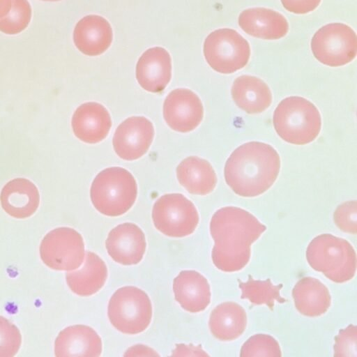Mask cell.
I'll list each match as a JSON object with an SVG mask.
<instances>
[{
  "mask_svg": "<svg viewBox=\"0 0 357 357\" xmlns=\"http://www.w3.org/2000/svg\"><path fill=\"white\" fill-rule=\"evenodd\" d=\"M214 241L211 258L215 266L227 273L242 270L249 262L251 245L266 227L248 211L236 206L217 210L210 221Z\"/></svg>",
  "mask_w": 357,
  "mask_h": 357,
  "instance_id": "cell-1",
  "label": "cell"
},
{
  "mask_svg": "<svg viewBox=\"0 0 357 357\" xmlns=\"http://www.w3.org/2000/svg\"><path fill=\"white\" fill-rule=\"evenodd\" d=\"M280 169V158L271 145L249 142L237 147L224 168L226 183L236 195L255 197L268 190Z\"/></svg>",
  "mask_w": 357,
  "mask_h": 357,
  "instance_id": "cell-2",
  "label": "cell"
},
{
  "mask_svg": "<svg viewBox=\"0 0 357 357\" xmlns=\"http://www.w3.org/2000/svg\"><path fill=\"white\" fill-rule=\"evenodd\" d=\"M305 257L310 266L330 280L344 283L356 274V254L346 239L331 234H321L309 243Z\"/></svg>",
  "mask_w": 357,
  "mask_h": 357,
  "instance_id": "cell-3",
  "label": "cell"
},
{
  "mask_svg": "<svg viewBox=\"0 0 357 357\" xmlns=\"http://www.w3.org/2000/svg\"><path fill=\"white\" fill-rule=\"evenodd\" d=\"M273 123L282 139L296 145L312 142L321 128L318 109L301 96H289L281 100L274 111Z\"/></svg>",
  "mask_w": 357,
  "mask_h": 357,
  "instance_id": "cell-4",
  "label": "cell"
},
{
  "mask_svg": "<svg viewBox=\"0 0 357 357\" xmlns=\"http://www.w3.org/2000/svg\"><path fill=\"white\" fill-rule=\"evenodd\" d=\"M137 185L130 172L120 167L102 170L93 179L90 196L95 208L110 217L119 216L134 204Z\"/></svg>",
  "mask_w": 357,
  "mask_h": 357,
  "instance_id": "cell-5",
  "label": "cell"
},
{
  "mask_svg": "<svg viewBox=\"0 0 357 357\" xmlns=\"http://www.w3.org/2000/svg\"><path fill=\"white\" fill-rule=\"evenodd\" d=\"M107 316L119 331L138 334L149 326L152 317V305L146 293L133 286L118 289L111 296Z\"/></svg>",
  "mask_w": 357,
  "mask_h": 357,
  "instance_id": "cell-6",
  "label": "cell"
},
{
  "mask_svg": "<svg viewBox=\"0 0 357 357\" xmlns=\"http://www.w3.org/2000/svg\"><path fill=\"white\" fill-rule=\"evenodd\" d=\"M203 52L210 67L222 74H231L242 69L250 56L248 40L229 28L211 32L204 40Z\"/></svg>",
  "mask_w": 357,
  "mask_h": 357,
  "instance_id": "cell-7",
  "label": "cell"
},
{
  "mask_svg": "<svg viewBox=\"0 0 357 357\" xmlns=\"http://www.w3.org/2000/svg\"><path fill=\"white\" fill-rule=\"evenodd\" d=\"M311 50L315 59L331 67L344 66L357 53V37L349 26L340 22L319 28L311 39Z\"/></svg>",
  "mask_w": 357,
  "mask_h": 357,
  "instance_id": "cell-8",
  "label": "cell"
},
{
  "mask_svg": "<svg viewBox=\"0 0 357 357\" xmlns=\"http://www.w3.org/2000/svg\"><path fill=\"white\" fill-rule=\"evenodd\" d=\"M152 219L155 228L171 237H184L194 232L199 214L192 202L179 193L166 194L154 203Z\"/></svg>",
  "mask_w": 357,
  "mask_h": 357,
  "instance_id": "cell-9",
  "label": "cell"
},
{
  "mask_svg": "<svg viewBox=\"0 0 357 357\" xmlns=\"http://www.w3.org/2000/svg\"><path fill=\"white\" fill-rule=\"evenodd\" d=\"M84 243L81 234L70 227H57L49 231L40 245L43 262L56 271H74L84 259Z\"/></svg>",
  "mask_w": 357,
  "mask_h": 357,
  "instance_id": "cell-10",
  "label": "cell"
},
{
  "mask_svg": "<svg viewBox=\"0 0 357 357\" xmlns=\"http://www.w3.org/2000/svg\"><path fill=\"white\" fill-rule=\"evenodd\" d=\"M204 107L198 96L188 89H176L166 97L163 104V117L174 130L188 132L202 122Z\"/></svg>",
  "mask_w": 357,
  "mask_h": 357,
  "instance_id": "cell-11",
  "label": "cell"
},
{
  "mask_svg": "<svg viewBox=\"0 0 357 357\" xmlns=\"http://www.w3.org/2000/svg\"><path fill=\"white\" fill-rule=\"evenodd\" d=\"M153 136V126L148 119L129 117L115 130L112 139L114 150L121 159L137 160L149 150Z\"/></svg>",
  "mask_w": 357,
  "mask_h": 357,
  "instance_id": "cell-12",
  "label": "cell"
},
{
  "mask_svg": "<svg viewBox=\"0 0 357 357\" xmlns=\"http://www.w3.org/2000/svg\"><path fill=\"white\" fill-rule=\"evenodd\" d=\"M105 247L114 261L123 265H134L142 259L146 243L144 232L137 225L125 222L109 232Z\"/></svg>",
  "mask_w": 357,
  "mask_h": 357,
  "instance_id": "cell-13",
  "label": "cell"
},
{
  "mask_svg": "<svg viewBox=\"0 0 357 357\" xmlns=\"http://www.w3.org/2000/svg\"><path fill=\"white\" fill-rule=\"evenodd\" d=\"M136 79L146 91H162L172 77V62L169 52L161 47L146 50L136 65Z\"/></svg>",
  "mask_w": 357,
  "mask_h": 357,
  "instance_id": "cell-14",
  "label": "cell"
},
{
  "mask_svg": "<svg viewBox=\"0 0 357 357\" xmlns=\"http://www.w3.org/2000/svg\"><path fill=\"white\" fill-rule=\"evenodd\" d=\"M75 135L88 144H96L107 135L112 120L107 109L96 102H88L79 106L71 121Z\"/></svg>",
  "mask_w": 357,
  "mask_h": 357,
  "instance_id": "cell-15",
  "label": "cell"
},
{
  "mask_svg": "<svg viewBox=\"0 0 357 357\" xmlns=\"http://www.w3.org/2000/svg\"><path fill=\"white\" fill-rule=\"evenodd\" d=\"M241 29L247 34L264 40H278L289 31L287 19L270 8L257 7L243 10L238 18Z\"/></svg>",
  "mask_w": 357,
  "mask_h": 357,
  "instance_id": "cell-16",
  "label": "cell"
},
{
  "mask_svg": "<svg viewBox=\"0 0 357 357\" xmlns=\"http://www.w3.org/2000/svg\"><path fill=\"white\" fill-rule=\"evenodd\" d=\"M112 39L110 24L97 15H89L82 18L73 31L76 47L84 54L91 56L105 52L111 45Z\"/></svg>",
  "mask_w": 357,
  "mask_h": 357,
  "instance_id": "cell-17",
  "label": "cell"
},
{
  "mask_svg": "<svg viewBox=\"0 0 357 357\" xmlns=\"http://www.w3.org/2000/svg\"><path fill=\"white\" fill-rule=\"evenodd\" d=\"M102 344L98 334L85 325H73L62 330L54 342V355L63 356H100Z\"/></svg>",
  "mask_w": 357,
  "mask_h": 357,
  "instance_id": "cell-18",
  "label": "cell"
},
{
  "mask_svg": "<svg viewBox=\"0 0 357 357\" xmlns=\"http://www.w3.org/2000/svg\"><path fill=\"white\" fill-rule=\"evenodd\" d=\"M0 202L9 215L23 219L31 216L38 209L40 195L37 187L24 178L8 181L2 188Z\"/></svg>",
  "mask_w": 357,
  "mask_h": 357,
  "instance_id": "cell-19",
  "label": "cell"
},
{
  "mask_svg": "<svg viewBox=\"0 0 357 357\" xmlns=\"http://www.w3.org/2000/svg\"><path fill=\"white\" fill-rule=\"evenodd\" d=\"M173 291L176 301L190 312H202L211 302L209 283L196 271H182L173 281Z\"/></svg>",
  "mask_w": 357,
  "mask_h": 357,
  "instance_id": "cell-20",
  "label": "cell"
},
{
  "mask_svg": "<svg viewBox=\"0 0 357 357\" xmlns=\"http://www.w3.org/2000/svg\"><path fill=\"white\" fill-rule=\"evenodd\" d=\"M231 93L236 105L250 114L264 112L272 102L268 86L260 78L252 75L238 77L233 82Z\"/></svg>",
  "mask_w": 357,
  "mask_h": 357,
  "instance_id": "cell-21",
  "label": "cell"
},
{
  "mask_svg": "<svg viewBox=\"0 0 357 357\" xmlns=\"http://www.w3.org/2000/svg\"><path fill=\"white\" fill-rule=\"evenodd\" d=\"M296 309L303 315L316 317L325 314L331 304L327 287L313 277L299 280L292 289Z\"/></svg>",
  "mask_w": 357,
  "mask_h": 357,
  "instance_id": "cell-22",
  "label": "cell"
},
{
  "mask_svg": "<svg viewBox=\"0 0 357 357\" xmlns=\"http://www.w3.org/2000/svg\"><path fill=\"white\" fill-rule=\"evenodd\" d=\"M107 268L104 261L96 253L87 251L81 268L68 271L66 280L70 290L81 296H91L105 284Z\"/></svg>",
  "mask_w": 357,
  "mask_h": 357,
  "instance_id": "cell-23",
  "label": "cell"
},
{
  "mask_svg": "<svg viewBox=\"0 0 357 357\" xmlns=\"http://www.w3.org/2000/svg\"><path fill=\"white\" fill-rule=\"evenodd\" d=\"M247 314L244 308L235 302H224L211 312L208 326L211 334L223 342L235 340L245 331Z\"/></svg>",
  "mask_w": 357,
  "mask_h": 357,
  "instance_id": "cell-24",
  "label": "cell"
},
{
  "mask_svg": "<svg viewBox=\"0 0 357 357\" xmlns=\"http://www.w3.org/2000/svg\"><path fill=\"white\" fill-rule=\"evenodd\" d=\"M179 183L190 193L206 195L217 183L216 174L211 165L197 156H190L182 160L176 167Z\"/></svg>",
  "mask_w": 357,
  "mask_h": 357,
  "instance_id": "cell-25",
  "label": "cell"
},
{
  "mask_svg": "<svg viewBox=\"0 0 357 357\" xmlns=\"http://www.w3.org/2000/svg\"><path fill=\"white\" fill-rule=\"evenodd\" d=\"M282 285H275L270 279L266 280L249 278L241 282L239 287L241 290V298L248 299L255 305H266L273 307L275 302L284 303L285 299L280 296Z\"/></svg>",
  "mask_w": 357,
  "mask_h": 357,
  "instance_id": "cell-26",
  "label": "cell"
},
{
  "mask_svg": "<svg viewBox=\"0 0 357 357\" xmlns=\"http://www.w3.org/2000/svg\"><path fill=\"white\" fill-rule=\"evenodd\" d=\"M31 18V8L27 0H12L8 13L0 19V31L14 35L24 30Z\"/></svg>",
  "mask_w": 357,
  "mask_h": 357,
  "instance_id": "cell-27",
  "label": "cell"
},
{
  "mask_svg": "<svg viewBox=\"0 0 357 357\" xmlns=\"http://www.w3.org/2000/svg\"><path fill=\"white\" fill-rule=\"evenodd\" d=\"M282 351L278 342L268 334H255L242 345L241 357L271 356L280 357Z\"/></svg>",
  "mask_w": 357,
  "mask_h": 357,
  "instance_id": "cell-28",
  "label": "cell"
},
{
  "mask_svg": "<svg viewBox=\"0 0 357 357\" xmlns=\"http://www.w3.org/2000/svg\"><path fill=\"white\" fill-rule=\"evenodd\" d=\"M22 342L18 328L0 315V357H13L18 352Z\"/></svg>",
  "mask_w": 357,
  "mask_h": 357,
  "instance_id": "cell-29",
  "label": "cell"
},
{
  "mask_svg": "<svg viewBox=\"0 0 357 357\" xmlns=\"http://www.w3.org/2000/svg\"><path fill=\"white\" fill-rule=\"evenodd\" d=\"M335 225L342 231L349 234H356L357 208L356 201H349L339 205L333 214Z\"/></svg>",
  "mask_w": 357,
  "mask_h": 357,
  "instance_id": "cell-30",
  "label": "cell"
},
{
  "mask_svg": "<svg viewBox=\"0 0 357 357\" xmlns=\"http://www.w3.org/2000/svg\"><path fill=\"white\" fill-rule=\"evenodd\" d=\"M357 328L349 325L340 331L335 339L334 356L356 357Z\"/></svg>",
  "mask_w": 357,
  "mask_h": 357,
  "instance_id": "cell-31",
  "label": "cell"
},
{
  "mask_svg": "<svg viewBox=\"0 0 357 357\" xmlns=\"http://www.w3.org/2000/svg\"><path fill=\"white\" fill-rule=\"evenodd\" d=\"M283 7L289 12L301 15L314 10L321 0H280Z\"/></svg>",
  "mask_w": 357,
  "mask_h": 357,
  "instance_id": "cell-32",
  "label": "cell"
},
{
  "mask_svg": "<svg viewBox=\"0 0 357 357\" xmlns=\"http://www.w3.org/2000/svg\"><path fill=\"white\" fill-rule=\"evenodd\" d=\"M208 356L201 347L180 344L177 345L172 356Z\"/></svg>",
  "mask_w": 357,
  "mask_h": 357,
  "instance_id": "cell-33",
  "label": "cell"
},
{
  "mask_svg": "<svg viewBox=\"0 0 357 357\" xmlns=\"http://www.w3.org/2000/svg\"><path fill=\"white\" fill-rule=\"evenodd\" d=\"M125 356H158V354L145 345H135L127 351Z\"/></svg>",
  "mask_w": 357,
  "mask_h": 357,
  "instance_id": "cell-34",
  "label": "cell"
},
{
  "mask_svg": "<svg viewBox=\"0 0 357 357\" xmlns=\"http://www.w3.org/2000/svg\"><path fill=\"white\" fill-rule=\"evenodd\" d=\"M11 5L12 0H0V19L8 13Z\"/></svg>",
  "mask_w": 357,
  "mask_h": 357,
  "instance_id": "cell-35",
  "label": "cell"
},
{
  "mask_svg": "<svg viewBox=\"0 0 357 357\" xmlns=\"http://www.w3.org/2000/svg\"><path fill=\"white\" fill-rule=\"evenodd\" d=\"M42 1H60V0H42Z\"/></svg>",
  "mask_w": 357,
  "mask_h": 357,
  "instance_id": "cell-36",
  "label": "cell"
}]
</instances>
